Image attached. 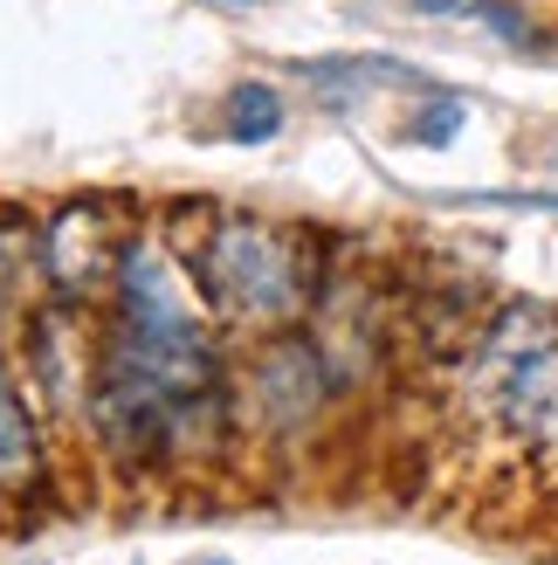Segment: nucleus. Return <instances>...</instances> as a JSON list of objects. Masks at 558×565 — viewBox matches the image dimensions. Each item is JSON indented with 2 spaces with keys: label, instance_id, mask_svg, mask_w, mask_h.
<instances>
[{
  "label": "nucleus",
  "instance_id": "nucleus-1",
  "mask_svg": "<svg viewBox=\"0 0 558 565\" xmlns=\"http://www.w3.org/2000/svg\"><path fill=\"white\" fill-rule=\"evenodd\" d=\"M462 414L524 456L558 462V303H504L476 331L462 365Z\"/></svg>",
  "mask_w": 558,
  "mask_h": 565
},
{
  "label": "nucleus",
  "instance_id": "nucleus-2",
  "mask_svg": "<svg viewBox=\"0 0 558 565\" xmlns=\"http://www.w3.org/2000/svg\"><path fill=\"white\" fill-rule=\"evenodd\" d=\"M193 276L221 324L276 338L318 297V248L303 228H283L269 214H221L193 248Z\"/></svg>",
  "mask_w": 558,
  "mask_h": 565
},
{
  "label": "nucleus",
  "instance_id": "nucleus-3",
  "mask_svg": "<svg viewBox=\"0 0 558 565\" xmlns=\"http://www.w3.org/2000/svg\"><path fill=\"white\" fill-rule=\"evenodd\" d=\"M125 221H110L104 201H69L42 221V269L63 297H90L125 269Z\"/></svg>",
  "mask_w": 558,
  "mask_h": 565
},
{
  "label": "nucleus",
  "instance_id": "nucleus-4",
  "mask_svg": "<svg viewBox=\"0 0 558 565\" xmlns=\"http://www.w3.org/2000/svg\"><path fill=\"white\" fill-rule=\"evenodd\" d=\"M324 386L331 380H324V359H318L311 338H297V331L262 338V352H256V407H262V420H276L283 435H297L303 420L318 414Z\"/></svg>",
  "mask_w": 558,
  "mask_h": 565
},
{
  "label": "nucleus",
  "instance_id": "nucleus-5",
  "mask_svg": "<svg viewBox=\"0 0 558 565\" xmlns=\"http://www.w3.org/2000/svg\"><path fill=\"white\" fill-rule=\"evenodd\" d=\"M28 490H42V435L28 420L21 393L8 386V373H0V497H28Z\"/></svg>",
  "mask_w": 558,
  "mask_h": 565
},
{
  "label": "nucleus",
  "instance_id": "nucleus-6",
  "mask_svg": "<svg viewBox=\"0 0 558 565\" xmlns=\"http://www.w3.org/2000/svg\"><path fill=\"white\" fill-rule=\"evenodd\" d=\"M276 131H283V97H276L269 83H242V90L228 97V138H242V146H269Z\"/></svg>",
  "mask_w": 558,
  "mask_h": 565
},
{
  "label": "nucleus",
  "instance_id": "nucleus-7",
  "mask_svg": "<svg viewBox=\"0 0 558 565\" xmlns=\"http://www.w3.org/2000/svg\"><path fill=\"white\" fill-rule=\"evenodd\" d=\"M462 125H469V104H462V97H434V104H428V118H414V125H407V138H414V146H449Z\"/></svg>",
  "mask_w": 558,
  "mask_h": 565
},
{
  "label": "nucleus",
  "instance_id": "nucleus-8",
  "mask_svg": "<svg viewBox=\"0 0 558 565\" xmlns=\"http://www.w3.org/2000/svg\"><path fill=\"white\" fill-rule=\"evenodd\" d=\"M476 14H483L511 49H538V42H545V35H538V21L524 14V8H511V0H476Z\"/></svg>",
  "mask_w": 558,
  "mask_h": 565
},
{
  "label": "nucleus",
  "instance_id": "nucleus-9",
  "mask_svg": "<svg viewBox=\"0 0 558 565\" xmlns=\"http://www.w3.org/2000/svg\"><path fill=\"white\" fill-rule=\"evenodd\" d=\"M407 8H414V14H469L476 0H407Z\"/></svg>",
  "mask_w": 558,
  "mask_h": 565
},
{
  "label": "nucleus",
  "instance_id": "nucleus-10",
  "mask_svg": "<svg viewBox=\"0 0 558 565\" xmlns=\"http://www.w3.org/2000/svg\"><path fill=\"white\" fill-rule=\"evenodd\" d=\"M0 282H8V256H0Z\"/></svg>",
  "mask_w": 558,
  "mask_h": 565
},
{
  "label": "nucleus",
  "instance_id": "nucleus-11",
  "mask_svg": "<svg viewBox=\"0 0 558 565\" xmlns=\"http://www.w3.org/2000/svg\"><path fill=\"white\" fill-rule=\"evenodd\" d=\"M228 8H248V0H228Z\"/></svg>",
  "mask_w": 558,
  "mask_h": 565
}]
</instances>
